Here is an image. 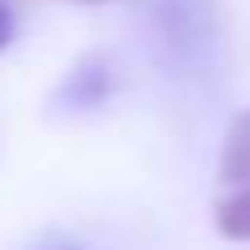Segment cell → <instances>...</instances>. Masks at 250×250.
<instances>
[{
	"label": "cell",
	"instance_id": "obj_1",
	"mask_svg": "<svg viewBox=\"0 0 250 250\" xmlns=\"http://www.w3.org/2000/svg\"><path fill=\"white\" fill-rule=\"evenodd\" d=\"M215 233L224 242L250 246V180L229 185V193L220 198V207H215Z\"/></svg>",
	"mask_w": 250,
	"mask_h": 250
},
{
	"label": "cell",
	"instance_id": "obj_2",
	"mask_svg": "<svg viewBox=\"0 0 250 250\" xmlns=\"http://www.w3.org/2000/svg\"><path fill=\"white\" fill-rule=\"evenodd\" d=\"M220 180L224 185H242L250 180V110H242L224 136V154H220Z\"/></svg>",
	"mask_w": 250,
	"mask_h": 250
},
{
	"label": "cell",
	"instance_id": "obj_3",
	"mask_svg": "<svg viewBox=\"0 0 250 250\" xmlns=\"http://www.w3.org/2000/svg\"><path fill=\"white\" fill-rule=\"evenodd\" d=\"M13 40V13H9V4L0 0V48Z\"/></svg>",
	"mask_w": 250,
	"mask_h": 250
}]
</instances>
